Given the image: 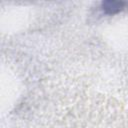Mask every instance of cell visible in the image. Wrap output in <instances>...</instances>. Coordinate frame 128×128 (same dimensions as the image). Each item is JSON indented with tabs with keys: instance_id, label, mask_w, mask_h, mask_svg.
Segmentation results:
<instances>
[{
	"instance_id": "6da1fadb",
	"label": "cell",
	"mask_w": 128,
	"mask_h": 128,
	"mask_svg": "<svg viewBox=\"0 0 128 128\" xmlns=\"http://www.w3.org/2000/svg\"><path fill=\"white\" fill-rule=\"evenodd\" d=\"M122 5H123L122 2H105V3H103L104 10L109 13H113L115 11L120 10Z\"/></svg>"
}]
</instances>
